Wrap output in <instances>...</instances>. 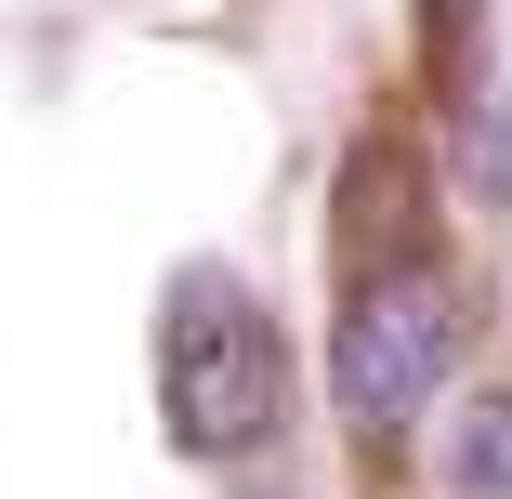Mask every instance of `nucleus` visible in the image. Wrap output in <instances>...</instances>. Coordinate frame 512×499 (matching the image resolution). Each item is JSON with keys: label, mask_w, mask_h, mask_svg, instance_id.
Masks as SVG:
<instances>
[{"label": "nucleus", "mask_w": 512, "mask_h": 499, "mask_svg": "<svg viewBox=\"0 0 512 499\" xmlns=\"http://www.w3.org/2000/svg\"><path fill=\"white\" fill-rule=\"evenodd\" d=\"M460 499H512V394H473V421H460V460H447Z\"/></svg>", "instance_id": "7ed1b4c3"}, {"label": "nucleus", "mask_w": 512, "mask_h": 499, "mask_svg": "<svg viewBox=\"0 0 512 499\" xmlns=\"http://www.w3.org/2000/svg\"><path fill=\"white\" fill-rule=\"evenodd\" d=\"M447 355H460V289L434 263H381L342 303V329H329V394H342V421L381 434V421H407L447 381Z\"/></svg>", "instance_id": "f03ea898"}, {"label": "nucleus", "mask_w": 512, "mask_h": 499, "mask_svg": "<svg viewBox=\"0 0 512 499\" xmlns=\"http://www.w3.org/2000/svg\"><path fill=\"white\" fill-rule=\"evenodd\" d=\"M486 197H512V132H499V145H486Z\"/></svg>", "instance_id": "20e7f679"}, {"label": "nucleus", "mask_w": 512, "mask_h": 499, "mask_svg": "<svg viewBox=\"0 0 512 499\" xmlns=\"http://www.w3.org/2000/svg\"><path fill=\"white\" fill-rule=\"evenodd\" d=\"M158 421L184 460H250L276 421H289V342L276 316L224 263L171 276V316H158Z\"/></svg>", "instance_id": "f257e3e1"}]
</instances>
